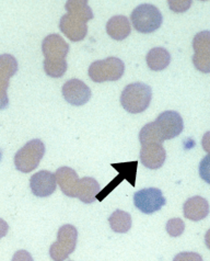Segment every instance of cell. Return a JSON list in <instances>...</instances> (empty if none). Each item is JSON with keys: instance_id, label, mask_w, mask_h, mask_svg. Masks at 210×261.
<instances>
[{"instance_id": "1", "label": "cell", "mask_w": 210, "mask_h": 261, "mask_svg": "<svg viewBox=\"0 0 210 261\" xmlns=\"http://www.w3.org/2000/svg\"><path fill=\"white\" fill-rule=\"evenodd\" d=\"M152 99L151 87L143 83L126 86L121 95V105L129 113L137 114L146 111Z\"/></svg>"}, {"instance_id": "2", "label": "cell", "mask_w": 210, "mask_h": 261, "mask_svg": "<svg viewBox=\"0 0 210 261\" xmlns=\"http://www.w3.org/2000/svg\"><path fill=\"white\" fill-rule=\"evenodd\" d=\"M45 155V145L41 140L35 139L27 142L17 151L14 156V165L17 170L28 173L38 168L42 158Z\"/></svg>"}, {"instance_id": "3", "label": "cell", "mask_w": 210, "mask_h": 261, "mask_svg": "<svg viewBox=\"0 0 210 261\" xmlns=\"http://www.w3.org/2000/svg\"><path fill=\"white\" fill-rule=\"evenodd\" d=\"M125 64L117 57H107L93 62L89 67V77L94 83L116 82L124 75Z\"/></svg>"}, {"instance_id": "4", "label": "cell", "mask_w": 210, "mask_h": 261, "mask_svg": "<svg viewBox=\"0 0 210 261\" xmlns=\"http://www.w3.org/2000/svg\"><path fill=\"white\" fill-rule=\"evenodd\" d=\"M132 24L140 33H152L161 27L163 17L154 5L143 4L137 7L132 12Z\"/></svg>"}, {"instance_id": "5", "label": "cell", "mask_w": 210, "mask_h": 261, "mask_svg": "<svg viewBox=\"0 0 210 261\" xmlns=\"http://www.w3.org/2000/svg\"><path fill=\"white\" fill-rule=\"evenodd\" d=\"M78 239V230L74 225H63L57 233V242L49 248V256L54 261L66 260L75 251Z\"/></svg>"}, {"instance_id": "6", "label": "cell", "mask_w": 210, "mask_h": 261, "mask_svg": "<svg viewBox=\"0 0 210 261\" xmlns=\"http://www.w3.org/2000/svg\"><path fill=\"white\" fill-rule=\"evenodd\" d=\"M166 200L162 191L157 188H146L134 194V204L143 214H152L160 211Z\"/></svg>"}, {"instance_id": "7", "label": "cell", "mask_w": 210, "mask_h": 261, "mask_svg": "<svg viewBox=\"0 0 210 261\" xmlns=\"http://www.w3.org/2000/svg\"><path fill=\"white\" fill-rule=\"evenodd\" d=\"M155 123L159 133L164 141L174 139L184 129V121L179 113L175 111L162 112L157 118Z\"/></svg>"}, {"instance_id": "8", "label": "cell", "mask_w": 210, "mask_h": 261, "mask_svg": "<svg viewBox=\"0 0 210 261\" xmlns=\"http://www.w3.org/2000/svg\"><path fill=\"white\" fill-rule=\"evenodd\" d=\"M91 90L82 81L70 79L63 86V96L71 106L81 107L91 98Z\"/></svg>"}, {"instance_id": "9", "label": "cell", "mask_w": 210, "mask_h": 261, "mask_svg": "<svg viewBox=\"0 0 210 261\" xmlns=\"http://www.w3.org/2000/svg\"><path fill=\"white\" fill-rule=\"evenodd\" d=\"M56 177L48 170L36 172L30 179V187L35 197L46 198L56 191Z\"/></svg>"}, {"instance_id": "10", "label": "cell", "mask_w": 210, "mask_h": 261, "mask_svg": "<svg viewBox=\"0 0 210 261\" xmlns=\"http://www.w3.org/2000/svg\"><path fill=\"white\" fill-rule=\"evenodd\" d=\"M45 60H64L69 52V45L59 34H49L42 42Z\"/></svg>"}, {"instance_id": "11", "label": "cell", "mask_w": 210, "mask_h": 261, "mask_svg": "<svg viewBox=\"0 0 210 261\" xmlns=\"http://www.w3.org/2000/svg\"><path fill=\"white\" fill-rule=\"evenodd\" d=\"M166 159V151L162 144L149 143L141 145L140 161L141 164L149 169L161 168Z\"/></svg>"}, {"instance_id": "12", "label": "cell", "mask_w": 210, "mask_h": 261, "mask_svg": "<svg viewBox=\"0 0 210 261\" xmlns=\"http://www.w3.org/2000/svg\"><path fill=\"white\" fill-rule=\"evenodd\" d=\"M59 29L71 42L82 41L88 33V25L83 21L66 13L64 14L59 22Z\"/></svg>"}, {"instance_id": "13", "label": "cell", "mask_w": 210, "mask_h": 261, "mask_svg": "<svg viewBox=\"0 0 210 261\" xmlns=\"http://www.w3.org/2000/svg\"><path fill=\"white\" fill-rule=\"evenodd\" d=\"M56 182L59 185L61 190L69 198H77V189L79 185V177L77 172L69 167H61L55 172Z\"/></svg>"}, {"instance_id": "14", "label": "cell", "mask_w": 210, "mask_h": 261, "mask_svg": "<svg viewBox=\"0 0 210 261\" xmlns=\"http://www.w3.org/2000/svg\"><path fill=\"white\" fill-rule=\"evenodd\" d=\"M183 213L186 219L191 221H201L209 214V203L206 199L198 197H193L187 199L183 205Z\"/></svg>"}, {"instance_id": "15", "label": "cell", "mask_w": 210, "mask_h": 261, "mask_svg": "<svg viewBox=\"0 0 210 261\" xmlns=\"http://www.w3.org/2000/svg\"><path fill=\"white\" fill-rule=\"evenodd\" d=\"M106 32L113 40L123 41L129 36L132 27L125 16H114L107 21Z\"/></svg>"}, {"instance_id": "16", "label": "cell", "mask_w": 210, "mask_h": 261, "mask_svg": "<svg viewBox=\"0 0 210 261\" xmlns=\"http://www.w3.org/2000/svg\"><path fill=\"white\" fill-rule=\"evenodd\" d=\"M100 192V185L98 181L91 177H84L79 180L77 198L86 204L93 203Z\"/></svg>"}, {"instance_id": "17", "label": "cell", "mask_w": 210, "mask_h": 261, "mask_svg": "<svg viewBox=\"0 0 210 261\" xmlns=\"http://www.w3.org/2000/svg\"><path fill=\"white\" fill-rule=\"evenodd\" d=\"M18 71V62L10 54L0 55V89L8 90L9 79Z\"/></svg>"}, {"instance_id": "18", "label": "cell", "mask_w": 210, "mask_h": 261, "mask_svg": "<svg viewBox=\"0 0 210 261\" xmlns=\"http://www.w3.org/2000/svg\"><path fill=\"white\" fill-rule=\"evenodd\" d=\"M146 62L151 70L161 71L170 65L171 55L169 50H166L163 47H155L148 52L146 56Z\"/></svg>"}, {"instance_id": "19", "label": "cell", "mask_w": 210, "mask_h": 261, "mask_svg": "<svg viewBox=\"0 0 210 261\" xmlns=\"http://www.w3.org/2000/svg\"><path fill=\"white\" fill-rule=\"evenodd\" d=\"M65 8L70 16L81 20L85 23L93 19V12L88 5V2H85V0H68Z\"/></svg>"}, {"instance_id": "20", "label": "cell", "mask_w": 210, "mask_h": 261, "mask_svg": "<svg viewBox=\"0 0 210 261\" xmlns=\"http://www.w3.org/2000/svg\"><path fill=\"white\" fill-rule=\"evenodd\" d=\"M108 223L113 231L119 234H125L132 228V216L129 213L122 211V210H116L114 213L108 217Z\"/></svg>"}, {"instance_id": "21", "label": "cell", "mask_w": 210, "mask_h": 261, "mask_svg": "<svg viewBox=\"0 0 210 261\" xmlns=\"http://www.w3.org/2000/svg\"><path fill=\"white\" fill-rule=\"evenodd\" d=\"M139 142L141 145H146L149 143L163 144L164 140L161 137L160 133H159L155 122L148 123V124L141 128L139 133Z\"/></svg>"}, {"instance_id": "22", "label": "cell", "mask_w": 210, "mask_h": 261, "mask_svg": "<svg viewBox=\"0 0 210 261\" xmlns=\"http://www.w3.org/2000/svg\"><path fill=\"white\" fill-rule=\"evenodd\" d=\"M44 71L46 75L53 78H59L65 75L67 70V61L66 60H44Z\"/></svg>"}, {"instance_id": "23", "label": "cell", "mask_w": 210, "mask_h": 261, "mask_svg": "<svg viewBox=\"0 0 210 261\" xmlns=\"http://www.w3.org/2000/svg\"><path fill=\"white\" fill-rule=\"evenodd\" d=\"M193 48L195 53L210 52V31H201L195 35L193 40Z\"/></svg>"}, {"instance_id": "24", "label": "cell", "mask_w": 210, "mask_h": 261, "mask_svg": "<svg viewBox=\"0 0 210 261\" xmlns=\"http://www.w3.org/2000/svg\"><path fill=\"white\" fill-rule=\"evenodd\" d=\"M193 64L197 70L209 74L210 72V52L195 53L193 56Z\"/></svg>"}, {"instance_id": "25", "label": "cell", "mask_w": 210, "mask_h": 261, "mask_svg": "<svg viewBox=\"0 0 210 261\" xmlns=\"http://www.w3.org/2000/svg\"><path fill=\"white\" fill-rule=\"evenodd\" d=\"M165 228L171 237H178L183 234L185 229V224L182 220L175 217V219H171L168 221Z\"/></svg>"}, {"instance_id": "26", "label": "cell", "mask_w": 210, "mask_h": 261, "mask_svg": "<svg viewBox=\"0 0 210 261\" xmlns=\"http://www.w3.org/2000/svg\"><path fill=\"white\" fill-rule=\"evenodd\" d=\"M199 176L210 185V155L206 156L199 164Z\"/></svg>"}, {"instance_id": "27", "label": "cell", "mask_w": 210, "mask_h": 261, "mask_svg": "<svg viewBox=\"0 0 210 261\" xmlns=\"http://www.w3.org/2000/svg\"><path fill=\"white\" fill-rule=\"evenodd\" d=\"M192 5L191 0H176V2H169L170 9L175 12H183L190 8Z\"/></svg>"}, {"instance_id": "28", "label": "cell", "mask_w": 210, "mask_h": 261, "mask_svg": "<svg viewBox=\"0 0 210 261\" xmlns=\"http://www.w3.org/2000/svg\"><path fill=\"white\" fill-rule=\"evenodd\" d=\"M173 261H204L197 252H179Z\"/></svg>"}, {"instance_id": "29", "label": "cell", "mask_w": 210, "mask_h": 261, "mask_svg": "<svg viewBox=\"0 0 210 261\" xmlns=\"http://www.w3.org/2000/svg\"><path fill=\"white\" fill-rule=\"evenodd\" d=\"M12 261H34L31 253L26 250H18L13 255Z\"/></svg>"}, {"instance_id": "30", "label": "cell", "mask_w": 210, "mask_h": 261, "mask_svg": "<svg viewBox=\"0 0 210 261\" xmlns=\"http://www.w3.org/2000/svg\"><path fill=\"white\" fill-rule=\"evenodd\" d=\"M9 105V98L8 93L6 90L0 89V110H4Z\"/></svg>"}, {"instance_id": "31", "label": "cell", "mask_w": 210, "mask_h": 261, "mask_svg": "<svg viewBox=\"0 0 210 261\" xmlns=\"http://www.w3.org/2000/svg\"><path fill=\"white\" fill-rule=\"evenodd\" d=\"M201 145H202V148L208 153V155H210V130L207 133H205V135L202 136V140H201Z\"/></svg>"}, {"instance_id": "32", "label": "cell", "mask_w": 210, "mask_h": 261, "mask_svg": "<svg viewBox=\"0 0 210 261\" xmlns=\"http://www.w3.org/2000/svg\"><path fill=\"white\" fill-rule=\"evenodd\" d=\"M9 225L5 220L0 219V238H4L7 234H8Z\"/></svg>"}, {"instance_id": "33", "label": "cell", "mask_w": 210, "mask_h": 261, "mask_svg": "<svg viewBox=\"0 0 210 261\" xmlns=\"http://www.w3.org/2000/svg\"><path fill=\"white\" fill-rule=\"evenodd\" d=\"M205 244L207 247L210 249V229L207 231L206 235H205Z\"/></svg>"}]
</instances>
